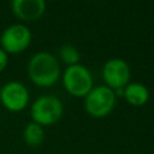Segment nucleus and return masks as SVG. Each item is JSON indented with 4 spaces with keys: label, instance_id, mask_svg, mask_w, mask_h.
Returning a JSON list of instances; mask_svg holds the SVG:
<instances>
[{
    "label": "nucleus",
    "instance_id": "nucleus-1",
    "mask_svg": "<svg viewBox=\"0 0 154 154\" xmlns=\"http://www.w3.org/2000/svg\"><path fill=\"white\" fill-rule=\"evenodd\" d=\"M28 76L30 81L41 88L54 85L60 78L58 59L49 52H37L28 61Z\"/></svg>",
    "mask_w": 154,
    "mask_h": 154
},
{
    "label": "nucleus",
    "instance_id": "nucleus-2",
    "mask_svg": "<svg viewBox=\"0 0 154 154\" xmlns=\"http://www.w3.org/2000/svg\"><path fill=\"white\" fill-rule=\"evenodd\" d=\"M63 112V102L54 95H41L30 106L31 122L41 126L55 124L61 118Z\"/></svg>",
    "mask_w": 154,
    "mask_h": 154
},
{
    "label": "nucleus",
    "instance_id": "nucleus-3",
    "mask_svg": "<svg viewBox=\"0 0 154 154\" xmlns=\"http://www.w3.org/2000/svg\"><path fill=\"white\" fill-rule=\"evenodd\" d=\"M117 102V93L107 85H96L84 96V108L87 113L94 118H103L108 116Z\"/></svg>",
    "mask_w": 154,
    "mask_h": 154
},
{
    "label": "nucleus",
    "instance_id": "nucleus-4",
    "mask_svg": "<svg viewBox=\"0 0 154 154\" xmlns=\"http://www.w3.org/2000/svg\"><path fill=\"white\" fill-rule=\"evenodd\" d=\"M61 82L64 89L76 97H84L94 87L90 71L82 64L67 66L63 72Z\"/></svg>",
    "mask_w": 154,
    "mask_h": 154
},
{
    "label": "nucleus",
    "instance_id": "nucleus-5",
    "mask_svg": "<svg viewBox=\"0 0 154 154\" xmlns=\"http://www.w3.org/2000/svg\"><path fill=\"white\" fill-rule=\"evenodd\" d=\"M32 34L23 23H13L6 26L0 35V48L7 54H18L24 52L31 43Z\"/></svg>",
    "mask_w": 154,
    "mask_h": 154
},
{
    "label": "nucleus",
    "instance_id": "nucleus-6",
    "mask_svg": "<svg viewBox=\"0 0 154 154\" xmlns=\"http://www.w3.org/2000/svg\"><path fill=\"white\" fill-rule=\"evenodd\" d=\"M30 101L28 88L19 81H8L0 88V103L10 112L25 109Z\"/></svg>",
    "mask_w": 154,
    "mask_h": 154
},
{
    "label": "nucleus",
    "instance_id": "nucleus-7",
    "mask_svg": "<svg viewBox=\"0 0 154 154\" xmlns=\"http://www.w3.org/2000/svg\"><path fill=\"white\" fill-rule=\"evenodd\" d=\"M102 78L105 85L112 90L123 89L130 81L131 71L128 63L120 58H111L102 66Z\"/></svg>",
    "mask_w": 154,
    "mask_h": 154
},
{
    "label": "nucleus",
    "instance_id": "nucleus-8",
    "mask_svg": "<svg viewBox=\"0 0 154 154\" xmlns=\"http://www.w3.org/2000/svg\"><path fill=\"white\" fill-rule=\"evenodd\" d=\"M12 13L22 22H35L46 12L43 0H13L11 2Z\"/></svg>",
    "mask_w": 154,
    "mask_h": 154
},
{
    "label": "nucleus",
    "instance_id": "nucleus-9",
    "mask_svg": "<svg viewBox=\"0 0 154 154\" xmlns=\"http://www.w3.org/2000/svg\"><path fill=\"white\" fill-rule=\"evenodd\" d=\"M123 96L129 105L140 107L148 102L149 90L143 83L132 82V83H128L123 88Z\"/></svg>",
    "mask_w": 154,
    "mask_h": 154
},
{
    "label": "nucleus",
    "instance_id": "nucleus-10",
    "mask_svg": "<svg viewBox=\"0 0 154 154\" xmlns=\"http://www.w3.org/2000/svg\"><path fill=\"white\" fill-rule=\"evenodd\" d=\"M22 135H23V140H24L25 144L29 147H38L45 140L43 126H41L34 122H29L24 126Z\"/></svg>",
    "mask_w": 154,
    "mask_h": 154
},
{
    "label": "nucleus",
    "instance_id": "nucleus-11",
    "mask_svg": "<svg viewBox=\"0 0 154 154\" xmlns=\"http://www.w3.org/2000/svg\"><path fill=\"white\" fill-rule=\"evenodd\" d=\"M59 58L67 66H71V65L79 64L81 55H79V52L77 51V48L73 45L65 43V45L60 46V48H59Z\"/></svg>",
    "mask_w": 154,
    "mask_h": 154
},
{
    "label": "nucleus",
    "instance_id": "nucleus-12",
    "mask_svg": "<svg viewBox=\"0 0 154 154\" xmlns=\"http://www.w3.org/2000/svg\"><path fill=\"white\" fill-rule=\"evenodd\" d=\"M7 64H8V54L2 48H0V72H2L7 67Z\"/></svg>",
    "mask_w": 154,
    "mask_h": 154
}]
</instances>
